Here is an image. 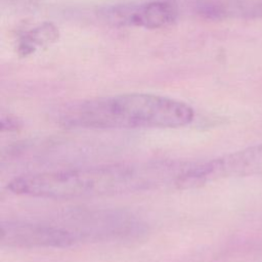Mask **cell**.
<instances>
[{"instance_id":"8992f818","label":"cell","mask_w":262,"mask_h":262,"mask_svg":"<svg viewBox=\"0 0 262 262\" xmlns=\"http://www.w3.org/2000/svg\"><path fill=\"white\" fill-rule=\"evenodd\" d=\"M200 9L213 18H259L262 17V0H205Z\"/></svg>"},{"instance_id":"5b68a950","label":"cell","mask_w":262,"mask_h":262,"mask_svg":"<svg viewBox=\"0 0 262 262\" xmlns=\"http://www.w3.org/2000/svg\"><path fill=\"white\" fill-rule=\"evenodd\" d=\"M101 14L113 24L157 29L173 24L178 10L172 1L155 0L140 4L107 7L102 10Z\"/></svg>"},{"instance_id":"6da1fadb","label":"cell","mask_w":262,"mask_h":262,"mask_svg":"<svg viewBox=\"0 0 262 262\" xmlns=\"http://www.w3.org/2000/svg\"><path fill=\"white\" fill-rule=\"evenodd\" d=\"M190 164L149 160L63 168L23 174L10 180L7 188L15 194L55 200L130 194L182 187Z\"/></svg>"},{"instance_id":"3957f363","label":"cell","mask_w":262,"mask_h":262,"mask_svg":"<svg viewBox=\"0 0 262 262\" xmlns=\"http://www.w3.org/2000/svg\"><path fill=\"white\" fill-rule=\"evenodd\" d=\"M193 118V108L183 101L157 94L127 93L72 103L59 112L57 120L68 128L122 130L180 128Z\"/></svg>"},{"instance_id":"ba28073f","label":"cell","mask_w":262,"mask_h":262,"mask_svg":"<svg viewBox=\"0 0 262 262\" xmlns=\"http://www.w3.org/2000/svg\"><path fill=\"white\" fill-rule=\"evenodd\" d=\"M18 125L19 124H18L17 120H15L14 118H10V117L5 118L3 116L1 118V128H2V130H4V129H6V130H11V129L15 130L18 127Z\"/></svg>"},{"instance_id":"277c9868","label":"cell","mask_w":262,"mask_h":262,"mask_svg":"<svg viewBox=\"0 0 262 262\" xmlns=\"http://www.w3.org/2000/svg\"><path fill=\"white\" fill-rule=\"evenodd\" d=\"M255 175H262V143L208 161L192 162L184 187Z\"/></svg>"},{"instance_id":"52a82bcc","label":"cell","mask_w":262,"mask_h":262,"mask_svg":"<svg viewBox=\"0 0 262 262\" xmlns=\"http://www.w3.org/2000/svg\"><path fill=\"white\" fill-rule=\"evenodd\" d=\"M58 36V30L52 24H43L28 31L19 40L18 51L21 55H29L39 48L53 43Z\"/></svg>"},{"instance_id":"7a4b0ae2","label":"cell","mask_w":262,"mask_h":262,"mask_svg":"<svg viewBox=\"0 0 262 262\" xmlns=\"http://www.w3.org/2000/svg\"><path fill=\"white\" fill-rule=\"evenodd\" d=\"M144 232V224L132 213L81 208L2 221L0 242L15 248L62 249L132 239Z\"/></svg>"}]
</instances>
